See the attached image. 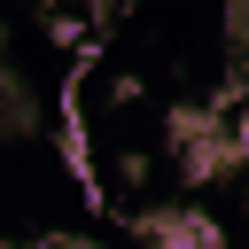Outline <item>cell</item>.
Here are the masks:
<instances>
[{
  "label": "cell",
  "mask_w": 249,
  "mask_h": 249,
  "mask_svg": "<svg viewBox=\"0 0 249 249\" xmlns=\"http://www.w3.org/2000/svg\"><path fill=\"white\" fill-rule=\"evenodd\" d=\"M171 163L187 187H218L226 171H241V140L233 124H218L210 109H179L171 117Z\"/></svg>",
  "instance_id": "obj_1"
},
{
  "label": "cell",
  "mask_w": 249,
  "mask_h": 249,
  "mask_svg": "<svg viewBox=\"0 0 249 249\" xmlns=\"http://www.w3.org/2000/svg\"><path fill=\"white\" fill-rule=\"evenodd\" d=\"M62 249H93V241H62Z\"/></svg>",
  "instance_id": "obj_4"
},
{
  "label": "cell",
  "mask_w": 249,
  "mask_h": 249,
  "mask_svg": "<svg viewBox=\"0 0 249 249\" xmlns=\"http://www.w3.org/2000/svg\"><path fill=\"white\" fill-rule=\"evenodd\" d=\"M140 241L148 249H226V226L202 202H156L140 210Z\"/></svg>",
  "instance_id": "obj_2"
},
{
  "label": "cell",
  "mask_w": 249,
  "mask_h": 249,
  "mask_svg": "<svg viewBox=\"0 0 249 249\" xmlns=\"http://www.w3.org/2000/svg\"><path fill=\"white\" fill-rule=\"evenodd\" d=\"M78 8H109V0H78Z\"/></svg>",
  "instance_id": "obj_5"
},
{
  "label": "cell",
  "mask_w": 249,
  "mask_h": 249,
  "mask_svg": "<svg viewBox=\"0 0 249 249\" xmlns=\"http://www.w3.org/2000/svg\"><path fill=\"white\" fill-rule=\"evenodd\" d=\"M233 140H241V171H249V109L233 117Z\"/></svg>",
  "instance_id": "obj_3"
}]
</instances>
